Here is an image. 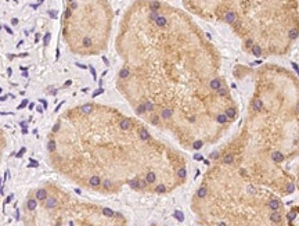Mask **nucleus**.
<instances>
[{
  "mask_svg": "<svg viewBox=\"0 0 299 226\" xmlns=\"http://www.w3.org/2000/svg\"><path fill=\"white\" fill-rule=\"evenodd\" d=\"M118 90L140 118L197 150L227 122L216 53L183 11L157 0L128 9L116 36Z\"/></svg>",
  "mask_w": 299,
  "mask_h": 226,
  "instance_id": "1",
  "label": "nucleus"
},
{
  "mask_svg": "<svg viewBox=\"0 0 299 226\" xmlns=\"http://www.w3.org/2000/svg\"><path fill=\"white\" fill-rule=\"evenodd\" d=\"M47 161L86 192L114 194L125 186L163 194L186 182V160L143 122L104 104L65 110L47 136Z\"/></svg>",
  "mask_w": 299,
  "mask_h": 226,
  "instance_id": "2",
  "label": "nucleus"
},
{
  "mask_svg": "<svg viewBox=\"0 0 299 226\" xmlns=\"http://www.w3.org/2000/svg\"><path fill=\"white\" fill-rule=\"evenodd\" d=\"M22 221L26 225L49 226L125 223L119 214L83 201L54 182H42L28 194Z\"/></svg>",
  "mask_w": 299,
  "mask_h": 226,
  "instance_id": "3",
  "label": "nucleus"
},
{
  "mask_svg": "<svg viewBox=\"0 0 299 226\" xmlns=\"http://www.w3.org/2000/svg\"><path fill=\"white\" fill-rule=\"evenodd\" d=\"M112 25L107 0H65L62 38L79 56H96L105 50Z\"/></svg>",
  "mask_w": 299,
  "mask_h": 226,
  "instance_id": "4",
  "label": "nucleus"
},
{
  "mask_svg": "<svg viewBox=\"0 0 299 226\" xmlns=\"http://www.w3.org/2000/svg\"><path fill=\"white\" fill-rule=\"evenodd\" d=\"M4 147H6V139L3 132H1V129H0V158H1V153H3Z\"/></svg>",
  "mask_w": 299,
  "mask_h": 226,
  "instance_id": "5",
  "label": "nucleus"
}]
</instances>
